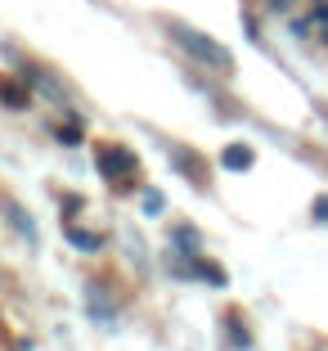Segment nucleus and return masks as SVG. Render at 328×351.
Returning <instances> with one entry per match:
<instances>
[{
    "label": "nucleus",
    "instance_id": "f257e3e1",
    "mask_svg": "<svg viewBox=\"0 0 328 351\" xmlns=\"http://www.w3.org/2000/svg\"><path fill=\"white\" fill-rule=\"evenodd\" d=\"M162 27H166V41L180 45L194 63H203V68H212V73H220V77L234 73V54H229V45L216 41V36H207V32L189 27V23H180V19H166Z\"/></svg>",
    "mask_w": 328,
    "mask_h": 351
},
{
    "label": "nucleus",
    "instance_id": "f03ea898",
    "mask_svg": "<svg viewBox=\"0 0 328 351\" xmlns=\"http://www.w3.org/2000/svg\"><path fill=\"white\" fill-rule=\"evenodd\" d=\"M94 171H99L117 194H135V189H140V158H135V149H126V145L103 140V145L94 149Z\"/></svg>",
    "mask_w": 328,
    "mask_h": 351
},
{
    "label": "nucleus",
    "instance_id": "7ed1b4c3",
    "mask_svg": "<svg viewBox=\"0 0 328 351\" xmlns=\"http://www.w3.org/2000/svg\"><path fill=\"white\" fill-rule=\"evenodd\" d=\"M162 154H166V167H171L175 176H185L194 189H207V185H212V162H207V158L198 154L194 145H185V140H171Z\"/></svg>",
    "mask_w": 328,
    "mask_h": 351
},
{
    "label": "nucleus",
    "instance_id": "20e7f679",
    "mask_svg": "<svg viewBox=\"0 0 328 351\" xmlns=\"http://www.w3.org/2000/svg\"><path fill=\"white\" fill-rule=\"evenodd\" d=\"M86 315H90V324H99V329H117L122 324V306H117V298L108 293V284H99V279H86Z\"/></svg>",
    "mask_w": 328,
    "mask_h": 351
},
{
    "label": "nucleus",
    "instance_id": "39448f33",
    "mask_svg": "<svg viewBox=\"0 0 328 351\" xmlns=\"http://www.w3.org/2000/svg\"><path fill=\"white\" fill-rule=\"evenodd\" d=\"M18 77H23V82H27L36 95H45L50 104H59V108H72V104H68V90L59 86V77L45 73L41 63H18Z\"/></svg>",
    "mask_w": 328,
    "mask_h": 351
},
{
    "label": "nucleus",
    "instance_id": "423d86ee",
    "mask_svg": "<svg viewBox=\"0 0 328 351\" xmlns=\"http://www.w3.org/2000/svg\"><path fill=\"white\" fill-rule=\"evenodd\" d=\"M0 217H5V226H10L14 234L27 243V248H41V230H36V221H31V212H27L23 203L5 198V203H0Z\"/></svg>",
    "mask_w": 328,
    "mask_h": 351
},
{
    "label": "nucleus",
    "instance_id": "0eeeda50",
    "mask_svg": "<svg viewBox=\"0 0 328 351\" xmlns=\"http://www.w3.org/2000/svg\"><path fill=\"white\" fill-rule=\"evenodd\" d=\"M203 234H198V226H189V221H175L171 234H166V257H203Z\"/></svg>",
    "mask_w": 328,
    "mask_h": 351
},
{
    "label": "nucleus",
    "instance_id": "6e6552de",
    "mask_svg": "<svg viewBox=\"0 0 328 351\" xmlns=\"http://www.w3.org/2000/svg\"><path fill=\"white\" fill-rule=\"evenodd\" d=\"M31 86L23 82L18 73H0V104L10 108V113H23V108H31Z\"/></svg>",
    "mask_w": 328,
    "mask_h": 351
},
{
    "label": "nucleus",
    "instance_id": "1a4fd4ad",
    "mask_svg": "<svg viewBox=\"0 0 328 351\" xmlns=\"http://www.w3.org/2000/svg\"><path fill=\"white\" fill-rule=\"evenodd\" d=\"M63 239H68L77 252H86V257H90V252H103V243H108L99 230H86V226H77V221H63Z\"/></svg>",
    "mask_w": 328,
    "mask_h": 351
},
{
    "label": "nucleus",
    "instance_id": "9d476101",
    "mask_svg": "<svg viewBox=\"0 0 328 351\" xmlns=\"http://www.w3.org/2000/svg\"><path fill=\"white\" fill-rule=\"evenodd\" d=\"M220 167H225V171H234V176H243V171H252V167H257V149L252 145H225L220 149Z\"/></svg>",
    "mask_w": 328,
    "mask_h": 351
},
{
    "label": "nucleus",
    "instance_id": "9b49d317",
    "mask_svg": "<svg viewBox=\"0 0 328 351\" xmlns=\"http://www.w3.org/2000/svg\"><path fill=\"white\" fill-rule=\"evenodd\" d=\"M225 338H229V347H234V351H252V333H247V324H243L238 311H229V315H225Z\"/></svg>",
    "mask_w": 328,
    "mask_h": 351
},
{
    "label": "nucleus",
    "instance_id": "f8f14e48",
    "mask_svg": "<svg viewBox=\"0 0 328 351\" xmlns=\"http://www.w3.org/2000/svg\"><path fill=\"white\" fill-rule=\"evenodd\" d=\"M198 284H207V289H229V270L220 266V261L198 257Z\"/></svg>",
    "mask_w": 328,
    "mask_h": 351
},
{
    "label": "nucleus",
    "instance_id": "ddd939ff",
    "mask_svg": "<svg viewBox=\"0 0 328 351\" xmlns=\"http://www.w3.org/2000/svg\"><path fill=\"white\" fill-rule=\"evenodd\" d=\"M54 145H63V149H81V145H86L81 117H68V126H54Z\"/></svg>",
    "mask_w": 328,
    "mask_h": 351
},
{
    "label": "nucleus",
    "instance_id": "4468645a",
    "mask_svg": "<svg viewBox=\"0 0 328 351\" xmlns=\"http://www.w3.org/2000/svg\"><path fill=\"white\" fill-rule=\"evenodd\" d=\"M140 212H144V217H162V212H166V194L153 189V185H140Z\"/></svg>",
    "mask_w": 328,
    "mask_h": 351
},
{
    "label": "nucleus",
    "instance_id": "2eb2a0df",
    "mask_svg": "<svg viewBox=\"0 0 328 351\" xmlns=\"http://www.w3.org/2000/svg\"><path fill=\"white\" fill-rule=\"evenodd\" d=\"M122 243H126V252H131V261H135V266H149V252H144V239L135 234V230H126V234H122Z\"/></svg>",
    "mask_w": 328,
    "mask_h": 351
},
{
    "label": "nucleus",
    "instance_id": "dca6fc26",
    "mask_svg": "<svg viewBox=\"0 0 328 351\" xmlns=\"http://www.w3.org/2000/svg\"><path fill=\"white\" fill-rule=\"evenodd\" d=\"M310 217H315L319 226H328V194H319L315 203H310Z\"/></svg>",
    "mask_w": 328,
    "mask_h": 351
},
{
    "label": "nucleus",
    "instance_id": "f3484780",
    "mask_svg": "<svg viewBox=\"0 0 328 351\" xmlns=\"http://www.w3.org/2000/svg\"><path fill=\"white\" fill-rule=\"evenodd\" d=\"M310 23H315V19H292V23H288V32H292L297 41H306V36H310Z\"/></svg>",
    "mask_w": 328,
    "mask_h": 351
},
{
    "label": "nucleus",
    "instance_id": "a211bd4d",
    "mask_svg": "<svg viewBox=\"0 0 328 351\" xmlns=\"http://www.w3.org/2000/svg\"><path fill=\"white\" fill-rule=\"evenodd\" d=\"M310 19H315L319 27H328V0H315V5H310Z\"/></svg>",
    "mask_w": 328,
    "mask_h": 351
},
{
    "label": "nucleus",
    "instance_id": "6ab92c4d",
    "mask_svg": "<svg viewBox=\"0 0 328 351\" xmlns=\"http://www.w3.org/2000/svg\"><path fill=\"white\" fill-rule=\"evenodd\" d=\"M292 5H297V0H266V10H270V14H288Z\"/></svg>",
    "mask_w": 328,
    "mask_h": 351
},
{
    "label": "nucleus",
    "instance_id": "aec40b11",
    "mask_svg": "<svg viewBox=\"0 0 328 351\" xmlns=\"http://www.w3.org/2000/svg\"><path fill=\"white\" fill-rule=\"evenodd\" d=\"M319 36H324V45H328V27H324V32H319Z\"/></svg>",
    "mask_w": 328,
    "mask_h": 351
}]
</instances>
